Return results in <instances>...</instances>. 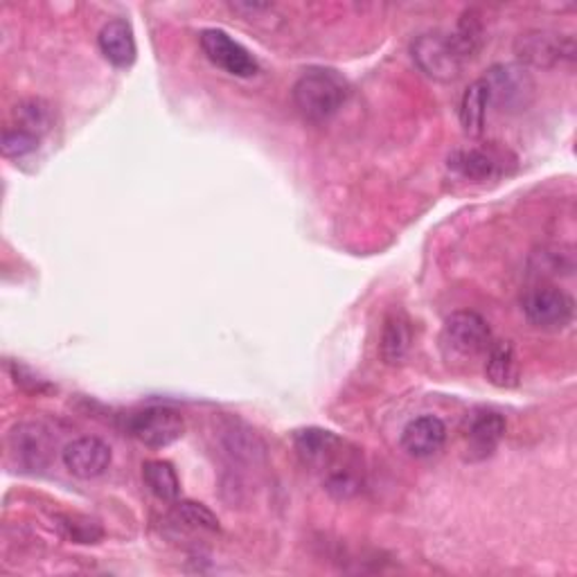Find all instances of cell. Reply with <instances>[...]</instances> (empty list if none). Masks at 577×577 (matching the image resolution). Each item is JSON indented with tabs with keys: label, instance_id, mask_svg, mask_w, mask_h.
<instances>
[{
	"label": "cell",
	"instance_id": "obj_16",
	"mask_svg": "<svg viewBox=\"0 0 577 577\" xmlns=\"http://www.w3.org/2000/svg\"><path fill=\"white\" fill-rule=\"evenodd\" d=\"M411 346H413V329L409 316L399 310L390 312L382 329V341H380L382 359L388 365H399L406 361V357H409Z\"/></svg>",
	"mask_w": 577,
	"mask_h": 577
},
{
	"label": "cell",
	"instance_id": "obj_1",
	"mask_svg": "<svg viewBox=\"0 0 577 577\" xmlns=\"http://www.w3.org/2000/svg\"><path fill=\"white\" fill-rule=\"evenodd\" d=\"M293 105L310 122H327L350 97L348 82L332 68H310L293 84Z\"/></svg>",
	"mask_w": 577,
	"mask_h": 577
},
{
	"label": "cell",
	"instance_id": "obj_19",
	"mask_svg": "<svg viewBox=\"0 0 577 577\" xmlns=\"http://www.w3.org/2000/svg\"><path fill=\"white\" fill-rule=\"evenodd\" d=\"M12 116H14L19 129L37 135V139H44V135L50 133V129L55 124V111L48 101L41 97H29V99L19 101Z\"/></svg>",
	"mask_w": 577,
	"mask_h": 577
},
{
	"label": "cell",
	"instance_id": "obj_15",
	"mask_svg": "<svg viewBox=\"0 0 577 577\" xmlns=\"http://www.w3.org/2000/svg\"><path fill=\"white\" fill-rule=\"evenodd\" d=\"M97 46H99V52L105 55V59L118 68H129L135 61V55H139L133 27L124 19H113L101 27L99 37H97Z\"/></svg>",
	"mask_w": 577,
	"mask_h": 577
},
{
	"label": "cell",
	"instance_id": "obj_8",
	"mask_svg": "<svg viewBox=\"0 0 577 577\" xmlns=\"http://www.w3.org/2000/svg\"><path fill=\"white\" fill-rule=\"evenodd\" d=\"M515 55L524 65L553 68L564 61L575 59V41L566 34H555L549 29L524 32L515 44Z\"/></svg>",
	"mask_w": 577,
	"mask_h": 577
},
{
	"label": "cell",
	"instance_id": "obj_12",
	"mask_svg": "<svg viewBox=\"0 0 577 577\" xmlns=\"http://www.w3.org/2000/svg\"><path fill=\"white\" fill-rule=\"evenodd\" d=\"M449 169L454 175L467 179V181H494L501 175H505V152L496 147H467L456 149L449 160Z\"/></svg>",
	"mask_w": 577,
	"mask_h": 577
},
{
	"label": "cell",
	"instance_id": "obj_3",
	"mask_svg": "<svg viewBox=\"0 0 577 577\" xmlns=\"http://www.w3.org/2000/svg\"><path fill=\"white\" fill-rule=\"evenodd\" d=\"M411 57L420 71L435 82H454L462 73V57L458 55L449 34L424 32L411 44Z\"/></svg>",
	"mask_w": 577,
	"mask_h": 577
},
{
	"label": "cell",
	"instance_id": "obj_20",
	"mask_svg": "<svg viewBox=\"0 0 577 577\" xmlns=\"http://www.w3.org/2000/svg\"><path fill=\"white\" fill-rule=\"evenodd\" d=\"M143 481L147 490L165 503H177L181 496V483L177 469L167 460H149L143 465Z\"/></svg>",
	"mask_w": 577,
	"mask_h": 577
},
{
	"label": "cell",
	"instance_id": "obj_7",
	"mask_svg": "<svg viewBox=\"0 0 577 577\" xmlns=\"http://www.w3.org/2000/svg\"><path fill=\"white\" fill-rule=\"evenodd\" d=\"M199 44L206 55L224 73L235 77H253L260 73L257 59L240 44L235 41L224 29H203L199 34Z\"/></svg>",
	"mask_w": 577,
	"mask_h": 577
},
{
	"label": "cell",
	"instance_id": "obj_9",
	"mask_svg": "<svg viewBox=\"0 0 577 577\" xmlns=\"http://www.w3.org/2000/svg\"><path fill=\"white\" fill-rule=\"evenodd\" d=\"M443 344L458 357H479L490 350L492 329L488 321L477 312H456L445 321Z\"/></svg>",
	"mask_w": 577,
	"mask_h": 577
},
{
	"label": "cell",
	"instance_id": "obj_17",
	"mask_svg": "<svg viewBox=\"0 0 577 577\" xmlns=\"http://www.w3.org/2000/svg\"><path fill=\"white\" fill-rule=\"evenodd\" d=\"M485 375L498 388H513L519 382V361L510 341H496L485 352Z\"/></svg>",
	"mask_w": 577,
	"mask_h": 577
},
{
	"label": "cell",
	"instance_id": "obj_25",
	"mask_svg": "<svg viewBox=\"0 0 577 577\" xmlns=\"http://www.w3.org/2000/svg\"><path fill=\"white\" fill-rule=\"evenodd\" d=\"M39 143H41V139H37V135H32V133L14 127V129L3 131V143H0V147H3V154L8 158H23L32 152H37Z\"/></svg>",
	"mask_w": 577,
	"mask_h": 577
},
{
	"label": "cell",
	"instance_id": "obj_11",
	"mask_svg": "<svg viewBox=\"0 0 577 577\" xmlns=\"http://www.w3.org/2000/svg\"><path fill=\"white\" fill-rule=\"evenodd\" d=\"M65 469L73 473L77 479L91 481L105 473L111 465V447L105 443V440L84 435L68 443L65 449L61 452Z\"/></svg>",
	"mask_w": 577,
	"mask_h": 577
},
{
	"label": "cell",
	"instance_id": "obj_24",
	"mask_svg": "<svg viewBox=\"0 0 577 577\" xmlns=\"http://www.w3.org/2000/svg\"><path fill=\"white\" fill-rule=\"evenodd\" d=\"M175 517L194 530H203V532H219V519L217 515L211 510L208 505L196 503V501H177L175 503Z\"/></svg>",
	"mask_w": 577,
	"mask_h": 577
},
{
	"label": "cell",
	"instance_id": "obj_18",
	"mask_svg": "<svg viewBox=\"0 0 577 577\" xmlns=\"http://www.w3.org/2000/svg\"><path fill=\"white\" fill-rule=\"evenodd\" d=\"M488 109H490L488 88L483 80H477L467 86L460 99V124L469 139H479V135L485 131Z\"/></svg>",
	"mask_w": 577,
	"mask_h": 577
},
{
	"label": "cell",
	"instance_id": "obj_6",
	"mask_svg": "<svg viewBox=\"0 0 577 577\" xmlns=\"http://www.w3.org/2000/svg\"><path fill=\"white\" fill-rule=\"evenodd\" d=\"M521 310L528 323L541 329H564L573 321L575 302L573 298L551 285H539L524 293Z\"/></svg>",
	"mask_w": 577,
	"mask_h": 577
},
{
	"label": "cell",
	"instance_id": "obj_13",
	"mask_svg": "<svg viewBox=\"0 0 577 577\" xmlns=\"http://www.w3.org/2000/svg\"><path fill=\"white\" fill-rule=\"evenodd\" d=\"M447 443V426L435 416H420L401 431V447L413 458H429Z\"/></svg>",
	"mask_w": 577,
	"mask_h": 577
},
{
	"label": "cell",
	"instance_id": "obj_27",
	"mask_svg": "<svg viewBox=\"0 0 577 577\" xmlns=\"http://www.w3.org/2000/svg\"><path fill=\"white\" fill-rule=\"evenodd\" d=\"M10 372H12V380L14 384L25 390V393H32V395H44V393H50L52 386L39 377L37 372H32L27 365L23 363H10Z\"/></svg>",
	"mask_w": 577,
	"mask_h": 577
},
{
	"label": "cell",
	"instance_id": "obj_14",
	"mask_svg": "<svg viewBox=\"0 0 577 577\" xmlns=\"http://www.w3.org/2000/svg\"><path fill=\"white\" fill-rule=\"evenodd\" d=\"M505 435V420L496 411H479L467 422V447L471 458H488L494 454Z\"/></svg>",
	"mask_w": 577,
	"mask_h": 577
},
{
	"label": "cell",
	"instance_id": "obj_4",
	"mask_svg": "<svg viewBox=\"0 0 577 577\" xmlns=\"http://www.w3.org/2000/svg\"><path fill=\"white\" fill-rule=\"evenodd\" d=\"M127 431L139 440L141 445L152 449H163L175 445L185 433V420L179 411L169 406H149V409L135 411L127 420Z\"/></svg>",
	"mask_w": 577,
	"mask_h": 577
},
{
	"label": "cell",
	"instance_id": "obj_5",
	"mask_svg": "<svg viewBox=\"0 0 577 577\" xmlns=\"http://www.w3.org/2000/svg\"><path fill=\"white\" fill-rule=\"evenodd\" d=\"M57 440L41 422H21L8 435V449L14 462L25 471H44L55 458Z\"/></svg>",
	"mask_w": 577,
	"mask_h": 577
},
{
	"label": "cell",
	"instance_id": "obj_21",
	"mask_svg": "<svg viewBox=\"0 0 577 577\" xmlns=\"http://www.w3.org/2000/svg\"><path fill=\"white\" fill-rule=\"evenodd\" d=\"M458 55L462 57V61L477 57L479 50L483 48V41H485V27H483V21H481V14L477 10H467L460 21H458V27L454 34H449Z\"/></svg>",
	"mask_w": 577,
	"mask_h": 577
},
{
	"label": "cell",
	"instance_id": "obj_23",
	"mask_svg": "<svg viewBox=\"0 0 577 577\" xmlns=\"http://www.w3.org/2000/svg\"><path fill=\"white\" fill-rule=\"evenodd\" d=\"M361 477L354 467V462L346 460L344 465H336L334 469L327 471L325 477V490L329 496L338 501H348L354 498L361 492Z\"/></svg>",
	"mask_w": 577,
	"mask_h": 577
},
{
	"label": "cell",
	"instance_id": "obj_10",
	"mask_svg": "<svg viewBox=\"0 0 577 577\" xmlns=\"http://www.w3.org/2000/svg\"><path fill=\"white\" fill-rule=\"evenodd\" d=\"M293 447L304 465L314 469H334L344 460L346 443L334 431L310 426L293 433Z\"/></svg>",
	"mask_w": 577,
	"mask_h": 577
},
{
	"label": "cell",
	"instance_id": "obj_22",
	"mask_svg": "<svg viewBox=\"0 0 577 577\" xmlns=\"http://www.w3.org/2000/svg\"><path fill=\"white\" fill-rule=\"evenodd\" d=\"M224 449L232 462H255L264 454L260 437L240 424H230L224 431Z\"/></svg>",
	"mask_w": 577,
	"mask_h": 577
},
{
	"label": "cell",
	"instance_id": "obj_2",
	"mask_svg": "<svg viewBox=\"0 0 577 577\" xmlns=\"http://www.w3.org/2000/svg\"><path fill=\"white\" fill-rule=\"evenodd\" d=\"M481 80L488 88L490 107L503 113L524 111L534 97V80L528 68L519 63H496Z\"/></svg>",
	"mask_w": 577,
	"mask_h": 577
},
{
	"label": "cell",
	"instance_id": "obj_26",
	"mask_svg": "<svg viewBox=\"0 0 577 577\" xmlns=\"http://www.w3.org/2000/svg\"><path fill=\"white\" fill-rule=\"evenodd\" d=\"M59 528L61 532L68 537L77 541V544H95L97 539H101V528L95 524V521H88V519H80V517H59Z\"/></svg>",
	"mask_w": 577,
	"mask_h": 577
}]
</instances>
